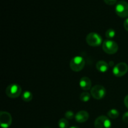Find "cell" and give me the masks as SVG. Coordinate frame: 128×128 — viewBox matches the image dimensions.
<instances>
[{
	"instance_id": "obj_9",
	"label": "cell",
	"mask_w": 128,
	"mask_h": 128,
	"mask_svg": "<svg viewBox=\"0 0 128 128\" xmlns=\"http://www.w3.org/2000/svg\"><path fill=\"white\" fill-rule=\"evenodd\" d=\"M12 123V117L11 114L6 111L0 112V125L2 128H8Z\"/></svg>"
},
{
	"instance_id": "obj_13",
	"label": "cell",
	"mask_w": 128,
	"mask_h": 128,
	"mask_svg": "<svg viewBox=\"0 0 128 128\" xmlns=\"http://www.w3.org/2000/svg\"><path fill=\"white\" fill-rule=\"evenodd\" d=\"M32 97H33V96H32V92L29 91H24L21 95V99L22 100V101H25V102L31 101L32 100Z\"/></svg>"
},
{
	"instance_id": "obj_14",
	"label": "cell",
	"mask_w": 128,
	"mask_h": 128,
	"mask_svg": "<svg viewBox=\"0 0 128 128\" xmlns=\"http://www.w3.org/2000/svg\"><path fill=\"white\" fill-rule=\"evenodd\" d=\"M119 115H120V112L116 109H111V110H110L108 112V117L110 118L111 119H112V120L118 118Z\"/></svg>"
},
{
	"instance_id": "obj_5",
	"label": "cell",
	"mask_w": 128,
	"mask_h": 128,
	"mask_svg": "<svg viewBox=\"0 0 128 128\" xmlns=\"http://www.w3.org/2000/svg\"><path fill=\"white\" fill-rule=\"evenodd\" d=\"M86 42L90 46L97 47L101 44L102 39L99 34L96 32H90L86 36Z\"/></svg>"
},
{
	"instance_id": "obj_22",
	"label": "cell",
	"mask_w": 128,
	"mask_h": 128,
	"mask_svg": "<svg viewBox=\"0 0 128 128\" xmlns=\"http://www.w3.org/2000/svg\"><path fill=\"white\" fill-rule=\"evenodd\" d=\"M124 105L126 106V107L128 109V94L127 96H126V97L124 98Z\"/></svg>"
},
{
	"instance_id": "obj_1",
	"label": "cell",
	"mask_w": 128,
	"mask_h": 128,
	"mask_svg": "<svg viewBox=\"0 0 128 128\" xmlns=\"http://www.w3.org/2000/svg\"><path fill=\"white\" fill-rule=\"evenodd\" d=\"M85 66V60L82 57L77 56L71 59L70 62V68L75 72L81 71Z\"/></svg>"
},
{
	"instance_id": "obj_18",
	"label": "cell",
	"mask_w": 128,
	"mask_h": 128,
	"mask_svg": "<svg viewBox=\"0 0 128 128\" xmlns=\"http://www.w3.org/2000/svg\"><path fill=\"white\" fill-rule=\"evenodd\" d=\"M64 116H65V118H66V120H72L74 118H75L74 114V112L71 111H66L64 114Z\"/></svg>"
},
{
	"instance_id": "obj_19",
	"label": "cell",
	"mask_w": 128,
	"mask_h": 128,
	"mask_svg": "<svg viewBox=\"0 0 128 128\" xmlns=\"http://www.w3.org/2000/svg\"><path fill=\"white\" fill-rule=\"evenodd\" d=\"M118 0H104V2L108 5H114L116 4Z\"/></svg>"
},
{
	"instance_id": "obj_8",
	"label": "cell",
	"mask_w": 128,
	"mask_h": 128,
	"mask_svg": "<svg viewBox=\"0 0 128 128\" xmlns=\"http://www.w3.org/2000/svg\"><path fill=\"white\" fill-rule=\"evenodd\" d=\"M95 128H111V122L106 116H100L94 121Z\"/></svg>"
},
{
	"instance_id": "obj_6",
	"label": "cell",
	"mask_w": 128,
	"mask_h": 128,
	"mask_svg": "<svg viewBox=\"0 0 128 128\" xmlns=\"http://www.w3.org/2000/svg\"><path fill=\"white\" fill-rule=\"evenodd\" d=\"M91 95L95 100H101L106 95V89L101 85H95L91 88Z\"/></svg>"
},
{
	"instance_id": "obj_2",
	"label": "cell",
	"mask_w": 128,
	"mask_h": 128,
	"mask_svg": "<svg viewBox=\"0 0 128 128\" xmlns=\"http://www.w3.org/2000/svg\"><path fill=\"white\" fill-rule=\"evenodd\" d=\"M21 88L18 84H11L6 89V94L11 99L17 98L21 94Z\"/></svg>"
},
{
	"instance_id": "obj_23",
	"label": "cell",
	"mask_w": 128,
	"mask_h": 128,
	"mask_svg": "<svg viewBox=\"0 0 128 128\" xmlns=\"http://www.w3.org/2000/svg\"><path fill=\"white\" fill-rule=\"evenodd\" d=\"M113 64H114V62H113V61H110V64H109V65H110V66H113Z\"/></svg>"
},
{
	"instance_id": "obj_24",
	"label": "cell",
	"mask_w": 128,
	"mask_h": 128,
	"mask_svg": "<svg viewBox=\"0 0 128 128\" xmlns=\"http://www.w3.org/2000/svg\"><path fill=\"white\" fill-rule=\"evenodd\" d=\"M70 128H80L78 127V126H71V127Z\"/></svg>"
},
{
	"instance_id": "obj_17",
	"label": "cell",
	"mask_w": 128,
	"mask_h": 128,
	"mask_svg": "<svg viewBox=\"0 0 128 128\" xmlns=\"http://www.w3.org/2000/svg\"><path fill=\"white\" fill-rule=\"evenodd\" d=\"M105 34H106V38L108 39V40H111V39L114 38V36H116V31L113 29H109L106 31Z\"/></svg>"
},
{
	"instance_id": "obj_16",
	"label": "cell",
	"mask_w": 128,
	"mask_h": 128,
	"mask_svg": "<svg viewBox=\"0 0 128 128\" xmlns=\"http://www.w3.org/2000/svg\"><path fill=\"white\" fill-rule=\"evenodd\" d=\"M58 126L60 128H68L69 122L68 120L65 118H62L58 121Z\"/></svg>"
},
{
	"instance_id": "obj_12",
	"label": "cell",
	"mask_w": 128,
	"mask_h": 128,
	"mask_svg": "<svg viewBox=\"0 0 128 128\" xmlns=\"http://www.w3.org/2000/svg\"><path fill=\"white\" fill-rule=\"evenodd\" d=\"M109 66H110L109 64H108L106 61H102V60L99 61L96 64V69L98 70V71L101 72H106L108 70Z\"/></svg>"
},
{
	"instance_id": "obj_3",
	"label": "cell",
	"mask_w": 128,
	"mask_h": 128,
	"mask_svg": "<svg viewBox=\"0 0 128 128\" xmlns=\"http://www.w3.org/2000/svg\"><path fill=\"white\" fill-rule=\"evenodd\" d=\"M118 44L117 42L111 40H107L102 43V50L108 54H115L118 50Z\"/></svg>"
},
{
	"instance_id": "obj_15",
	"label": "cell",
	"mask_w": 128,
	"mask_h": 128,
	"mask_svg": "<svg viewBox=\"0 0 128 128\" xmlns=\"http://www.w3.org/2000/svg\"><path fill=\"white\" fill-rule=\"evenodd\" d=\"M80 100L83 102H88L91 98V94L88 92H83L80 94Z\"/></svg>"
},
{
	"instance_id": "obj_21",
	"label": "cell",
	"mask_w": 128,
	"mask_h": 128,
	"mask_svg": "<svg viewBox=\"0 0 128 128\" xmlns=\"http://www.w3.org/2000/svg\"><path fill=\"white\" fill-rule=\"evenodd\" d=\"M123 25L125 30H126L127 31H128V18L126 19V20H125V21H124Z\"/></svg>"
},
{
	"instance_id": "obj_7",
	"label": "cell",
	"mask_w": 128,
	"mask_h": 128,
	"mask_svg": "<svg viewBox=\"0 0 128 128\" xmlns=\"http://www.w3.org/2000/svg\"><path fill=\"white\" fill-rule=\"evenodd\" d=\"M128 71V66L126 62H120L115 65L112 70V73L116 77H122Z\"/></svg>"
},
{
	"instance_id": "obj_10",
	"label": "cell",
	"mask_w": 128,
	"mask_h": 128,
	"mask_svg": "<svg viewBox=\"0 0 128 128\" xmlns=\"http://www.w3.org/2000/svg\"><path fill=\"white\" fill-rule=\"evenodd\" d=\"M90 115L86 111H80L78 112L75 115V120L79 123H83L88 120Z\"/></svg>"
},
{
	"instance_id": "obj_20",
	"label": "cell",
	"mask_w": 128,
	"mask_h": 128,
	"mask_svg": "<svg viewBox=\"0 0 128 128\" xmlns=\"http://www.w3.org/2000/svg\"><path fill=\"white\" fill-rule=\"evenodd\" d=\"M122 121L125 123L128 124V111L124 113L123 116H122Z\"/></svg>"
},
{
	"instance_id": "obj_4",
	"label": "cell",
	"mask_w": 128,
	"mask_h": 128,
	"mask_svg": "<svg viewBox=\"0 0 128 128\" xmlns=\"http://www.w3.org/2000/svg\"><path fill=\"white\" fill-rule=\"evenodd\" d=\"M115 12L120 18H124L128 17V3L126 1H120L116 4Z\"/></svg>"
},
{
	"instance_id": "obj_11",
	"label": "cell",
	"mask_w": 128,
	"mask_h": 128,
	"mask_svg": "<svg viewBox=\"0 0 128 128\" xmlns=\"http://www.w3.org/2000/svg\"><path fill=\"white\" fill-rule=\"evenodd\" d=\"M91 81L89 78L82 77L80 81V86L84 91H88L91 90Z\"/></svg>"
}]
</instances>
